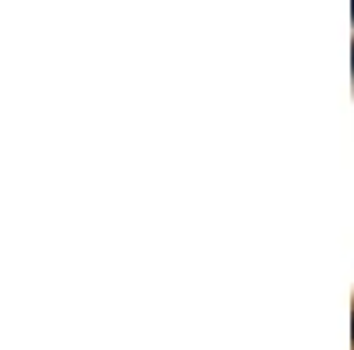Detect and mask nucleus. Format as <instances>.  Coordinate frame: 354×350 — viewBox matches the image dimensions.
<instances>
[{"label":"nucleus","mask_w":354,"mask_h":350,"mask_svg":"<svg viewBox=\"0 0 354 350\" xmlns=\"http://www.w3.org/2000/svg\"><path fill=\"white\" fill-rule=\"evenodd\" d=\"M351 14H354V4H351Z\"/></svg>","instance_id":"nucleus-2"},{"label":"nucleus","mask_w":354,"mask_h":350,"mask_svg":"<svg viewBox=\"0 0 354 350\" xmlns=\"http://www.w3.org/2000/svg\"><path fill=\"white\" fill-rule=\"evenodd\" d=\"M351 61H354V50H351Z\"/></svg>","instance_id":"nucleus-1"}]
</instances>
